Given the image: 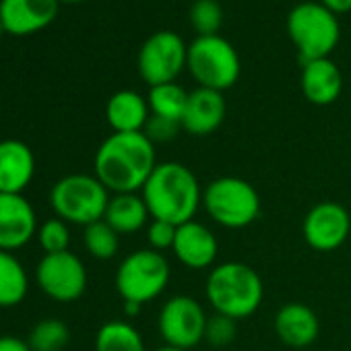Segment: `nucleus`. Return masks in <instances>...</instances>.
<instances>
[{
  "instance_id": "c85d7f7f",
  "label": "nucleus",
  "mask_w": 351,
  "mask_h": 351,
  "mask_svg": "<svg viewBox=\"0 0 351 351\" xmlns=\"http://www.w3.org/2000/svg\"><path fill=\"white\" fill-rule=\"evenodd\" d=\"M238 320L223 316V314H211L207 318V326H205V341L213 347H228L230 343H234L236 335H238Z\"/></svg>"
},
{
  "instance_id": "20e7f679",
  "label": "nucleus",
  "mask_w": 351,
  "mask_h": 351,
  "mask_svg": "<svg viewBox=\"0 0 351 351\" xmlns=\"http://www.w3.org/2000/svg\"><path fill=\"white\" fill-rule=\"evenodd\" d=\"M110 191L89 173H69L50 191V205L58 219L73 226L101 221L110 203Z\"/></svg>"
},
{
  "instance_id": "1a4fd4ad",
  "label": "nucleus",
  "mask_w": 351,
  "mask_h": 351,
  "mask_svg": "<svg viewBox=\"0 0 351 351\" xmlns=\"http://www.w3.org/2000/svg\"><path fill=\"white\" fill-rule=\"evenodd\" d=\"M207 312L193 295H171L159 310L157 328L165 345L176 349H193L205 341Z\"/></svg>"
},
{
  "instance_id": "423d86ee",
  "label": "nucleus",
  "mask_w": 351,
  "mask_h": 351,
  "mask_svg": "<svg viewBox=\"0 0 351 351\" xmlns=\"http://www.w3.org/2000/svg\"><path fill=\"white\" fill-rule=\"evenodd\" d=\"M203 209L221 228L242 230L261 215L256 189L238 176H221L203 189Z\"/></svg>"
},
{
  "instance_id": "7c9ffc66",
  "label": "nucleus",
  "mask_w": 351,
  "mask_h": 351,
  "mask_svg": "<svg viewBox=\"0 0 351 351\" xmlns=\"http://www.w3.org/2000/svg\"><path fill=\"white\" fill-rule=\"evenodd\" d=\"M145 230H147V242H149V248H151V250L163 252V250H167V248H169V250L173 248L176 230H178V226L167 223V221H161V219H151L149 226H147Z\"/></svg>"
},
{
  "instance_id": "dca6fc26",
  "label": "nucleus",
  "mask_w": 351,
  "mask_h": 351,
  "mask_svg": "<svg viewBox=\"0 0 351 351\" xmlns=\"http://www.w3.org/2000/svg\"><path fill=\"white\" fill-rule=\"evenodd\" d=\"M36 176V157L27 143L0 141V193L23 195Z\"/></svg>"
},
{
  "instance_id": "6ab92c4d",
  "label": "nucleus",
  "mask_w": 351,
  "mask_h": 351,
  "mask_svg": "<svg viewBox=\"0 0 351 351\" xmlns=\"http://www.w3.org/2000/svg\"><path fill=\"white\" fill-rule=\"evenodd\" d=\"M302 93L314 106H330L339 99L343 89V77L337 64L328 58L302 64Z\"/></svg>"
},
{
  "instance_id": "b1692460",
  "label": "nucleus",
  "mask_w": 351,
  "mask_h": 351,
  "mask_svg": "<svg viewBox=\"0 0 351 351\" xmlns=\"http://www.w3.org/2000/svg\"><path fill=\"white\" fill-rule=\"evenodd\" d=\"M186 101H189V91H184V87H180L178 83L155 85L149 89L147 95V104L153 116L169 118L176 122L182 120Z\"/></svg>"
},
{
  "instance_id": "4468645a",
  "label": "nucleus",
  "mask_w": 351,
  "mask_h": 351,
  "mask_svg": "<svg viewBox=\"0 0 351 351\" xmlns=\"http://www.w3.org/2000/svg\"><path fill=\"white\" fill-rule=\"evenodd\" d=\"M171 252L191 271H203L215 265L219 242L215 234L201 221L193 219L176 230V240Z\"/></svg>"
},
{
  "instance_id": "393cba45",
  "label": "nucleus",
  "mask_w": 351,
  "mask_h": 351,
  "mask_svg": "<svg viewBox=\"0 0 351 351\" xmlns=\"http://www.w3.org/2000/svg\"><path fill=\"white\" fill-rule=\"evenodd\" d=\"M71 341L69 326L58 318H44L40 320L29 332V347L32 351H62Z\"/></svg>"
},
{
  "instance_id": "2eb2a0df",
  "label": "nucleus",
  "mask_w": 351,
  "mask_h": 351,
  "mask_svg": "<svg viewBox=\"0 0 351 351\" xmlns=\"http://www.w3.org/2000/svg\"><path fill=\"white\" fill-rule=\"evenodd\" d=\"M58 15V0H0V21L11 36H32Z\"/></svg>"
},
{
  "instance_id": "a211bd4d",
  "label": "nucleus",
  "mask_w": 351,
  "mask_h": 351,
  "mask_svg": "<svg viewBox=\"0 0 351 351\" xmlns=\"http://www.w3.org/2000/svg\"><path fill=\"white\" fill-rule=\"evenodd\" d=\"M273 324L279 341L293 349L310 347L320 332V322L316 312L300 302H289L281 306L275 314Z\"/></svg>"
},
{
  "instance_id": "f03ea898",
  "label": "nucleus",
  "mask_w": 351,
  "mask_h": 351,
  "mask_svg": "<svg viewBox=\"0 0 351 351\" xmlns=\"http://www.w3.org/2000/svg\"><path fill=\"white\" fill-rule=\"evenodd\" d=\"M141 197L151 213V219H161L173 226L193 221L203 205V191L195 171L180 161L157 163Z\"/></svg>"
},
{
  "instance_id": "412c9836",
  "label": "nucleus",
  "mask_w": 351,
  "mask_h": 351,
  "mask_svg": "<svg viewBox=\"0 0 351 351\" xmlns=\"http://www.w3.org/2000/svg\"><path fill=\"white\" fill-rule=\"evenodd\" d=\"M149 217L151 213L138 193H122L110 197L104 221L122 236V234H136L143 228H147Z\"/></svg>"
},
{
  "instance_id": "0eeeda50",
  "label": "nucleus",
  "mask_w": 351,
  "mask_h": 351,
  "mask_svg": "<svg viewBox=\"0 0 351 351\" xmlns=\"http://www.w3.org/2000/svg\"><path fill=\"white\" fill-rule=\"evenodd\" d=\"M186 69L199 87L226 91L240 79V56L221 36H197L186 54Z\"/></svg>"
},
{
  "instance_id": "f704fd0d",
  "label": "nucleus",
  "mask_w": 351,
  "mask_h": 351,
  "mask_svg": "<svg viewBox=\"0 0 351 351\" xmlns=\"http://www.w3.org/2000/svg\"><path fill=\"white\" fill-rule=\"evenodd\" d=\"M155 351H184V349H176V347H169V345H163V347H157Z\"/></svg>"
},
{
  "instance_id": "bb28decb",
  "label": "nucleus",
  "mask_w": 351,
  "mask_h": 351,
  "mask_svg": "<svg viewBox=\"0 0 351 351\" xmlns=\"http://www.w3.org/2000/svg\"><path fill=\"white\" fill-rule=\"evenodd\" d=\"M223 11L217 0H195L191 9V23L199 36H219Z\"/></svg>"
},
{
  "instance_id": "7ed1b4c3",
  "label": "nucleus",
  "mask_w": 351,
  "mask_h": 351,
  "mask_svg": "<svg viewBox=\"0 0 351 351\" xmlns=\"http://www.w3.org/2000/svg\"><path fill=\"white\" fill-rule=\"evenodd\" d=\"M205 295L217 314L244 320L261 308L265 285L250 265L230 261L211 269L205 283Z\"/></svg>"
},
{
  "instance_id": "aec40b11",
  "label": "nucleus",
  "mask_w": 351,
  "mask_h": 351,
  "mask_svg": "<svg viewBox=\"0 0 351 351\" xmlns=\"http://www.w3.org/2000/svg\"><path fill=\"white\" fill-rule=\"evenodd\" d=\"M149 116L147 99L130 89L114 93L106 106V118L114 132H143Z\"/></svg>"
},
{
  "instance_id": "39448f33",
  "label": "nucleus",
  "mask_w": 351,
  "mask_h": 351,
  "mask_svg": "<svg viewBox=\"0 0 351 351\" xmlns=\"http://www.w3.org/2000/svg\"><path fill=\"white\" fill-rule=\"evenodd\" d=\"M287 34L302 64L328 58L341 38L337 15L322 7V3L295 5L287 15Z\"/></svg>"
},
{
  "instance_id": "cd10ccee",
  "label": "nucleus",
  "mask_w": 351,
  "mask_h": 351,
  "mask_svg": "<svg viewBox=\"0 0 351 351\" xmlns=\"http://www.w3.org/2000/svg\"><path fill=\"white\" fill-rule=\"evenodd\" d=\"M38 242L44 250V254H56V252H66L71 246V230L69 223L52 217L48 221H44L38 228Z\"/></svg>"
},
{
  "instance_id": "5701e85b",
  "label": "nucleus",
  "mask_w": 351,
  "mask_h": 351,
  "mask_svg": "<svg viewBox=\"0 0 351 351\" xmlns=\"http://www.w3.org/2000/svg\"><path fill=\"white\" fill-rule=\"evenodd\" d=\"M95 351H147L136 326L126 320H110L95 335Z\"/></svg>"
},
{
  "instance_id": "72a5a7b5",
  "label": "nucleus",
  "mask_w": 351,
  "mask_h": 351,
  "mask_svg": "<svg viewBox=\"0 0 351 351\" xmlns=\"http://www.w3.org/2000/svg\"><path fill=\"white\" fill-rule=\"evenodd\" d=\"M141 304H136V302H124V314L126 316H136L138 312H141Z\"/></svg>"
},
{
  "instance_id": "f8f14e48",
  "label": "nucleus",
  "mask_w": 351,
  "mask_h": 351,
  "mask_svg": "<svg viewBox=\"0 0 351 351\" xmlns=\"http://www.w3.org/2000/svg\"><path fill=\"white\" fill-rule=\"evenodd\" d=\"M302 234L312 250L332 252L347 242L351 234V215L343 205L322 201L306 213Z\"/></svg>"
},
{
  "instance_id": "f257e3e1",
  "label": "nucleus",
  "mask_w": 351,
  "mask_h": 351,
  "mask_svg": "<svg viewBox=\"0 0 351 351\" xmlns=\"http://www.w3.org/2000/svg\"><path fill=\"white\" fill-rule=\"evenodd\" d=\"M155 167V145L143 132L110 134L93 159V176L112 195L141 193Z\"/></svg>"
},
{
  "instance_id": "6e6552de",
  "label": "nucleus",
  "mask_w": 351,
  "mask_h": 351,
  "mask_svg": "<svg viewBox=\"0 0 351 351\" xmlns=\"http://www.w3.org/2000/svg\"><path fill=\"white\" fill-rule=\"evenodd\" d=\"M171 269L163 252L143 248L130 252L116 271V291L122 302H136L145 306L147 302L159 298L167 287Z\"/></svg>"
},
{
  "instance_id": "9d476101",
  "label": "nucleus",
  "mask_w": 351,
  "mask_h": 351,
  "mask_svg": "<svg viewBox=\"0 0 351 351\" xmlns=\"http://www.w3.org/2000/svg\"><path fill=\"white\" fill-rule=\"evenodd\" d=\"M186 54L189 46H184L178 34L157 32L143 44L138 52V75L149 87L176 83L186 66Z\"/></svg>"
},
{
  "instance_id": "a878e982",
  "label": "nucleus",
  "mask_w": 351,
  "mask_h": 351,
  "mask_svg": "<svg viewBox=\"0 0 351 351\" xmlns=\"http://www.w3.org/2000/svg\"><path fill=\"white\" fill-rule=\"evenodd\" d=\"M83 244H85V250L93 258H97V261H110V258H114L118 254L120 234L101 219V221H95V223H91V226L85 228V232H83Z\"/></svg>"
},
{
  "instance_id": "473e14b6",
  "label": "nucleus",
  "mask_w": 351,
  "mask_h": 351,
  "mask_svg": "<svg viewBox=\"0 0 351 351\" xmlns=\"http://www.w3.org/2000/svg\"><path fill=\"white\" fill-rule=\"evenodd\" d=\"M322 7H326L335 15H343L351 11V0H322Z\"/></svg>"
},
{
  "instance_id": "ddd939ff",
  "label": "nucleus",
  "mask_w": 351,
  "mask_h": 351,
  "mask_svg": "<svg viewBox=\"0 0 351 351\" xmlns=\"http://www.w3.org/2000/svg\"><path fill=\"white\" fill-rule=\"evenodd\" d=\"M36 209L23 195L0 193V250L13 252L38 236Z\"/></svg>"
},
{
  "instance_id": "f3484780",
  "label": "nucleus",
  "mask_w": 351,
  "mask_h": 351,
  "mask_svg": "<svg viewBox=\"0 0 351 351\" xmlns=\"http://www.w3.org/2000/svg\"><path fill=\"white\" fill-rule=\"evenodd\" d=\"M226 120V99L221 91L199 87L189 93V101L182 114V130L193 136H207L215 132Z\"/></svg>"
},
{
  "instance_id": "c9c22d12",
  "label": "nucleus",
  "mask_w": 351,
  "mask_h": 351,
  "mask_svg": "<svg viewBox=\"0 0 351 351\" xmlns=\"http://www.w3.org/2000/svg\"><path fill=\"white\" fill-rule=\"evenodd\" d=\"M58 3H83V0H58Z\"/></svg>"
},
{
  "instance_id": "2f4dec72",
  "label": "nucleus",
  "mask_w": 351,
  "mask_h": 351,
  "mask_svg": "<svg viewBox=\"0 0 351 351\" xmlns=\"http://www.w3.org/2000/svg\"><path fill=\"white\" fill-rule=\"evenodd\" d=\"M0 351H32V347L27 341H23L19 337L3 335L0 337Z\"/></svg>"
},
{
  "instance_id": "4be33fe9",
  "label": "nucleus",
  "mask_w": 351,
  "mask_h": 351,
  "mask_svg": "<svg viewBox=\"0 0 351 351\" xmlns=\"http://www.w3.org/2000/svg\"><path fill=\"white\" fill-rule=\"evenodd\" d=\"M29 291V277L23 263L13 254L0 250V308L19 306Z\"/></svg>"
},
{
  "instance_id": "c756f323",
  "label": "nucleus",
  "mask_w": 351,
  "mask_h": 351,
  "mask_svg": "<svg viewBox=\"0 0 351 351\" xmlns=\"http://www.w3.org/2000/svg\"><path fill=\"white\" fill-rule=\"evenodd\" d=\"M180 130H182L180 122L151 114L147 124H145V128H143V134L155 145V143H169V141H173L176 136H178Z\"/></svg>"
},
{
  "instance_id": "9b49d317",
  "label": "nucleus",
  "mask_w": 351,
  "mask_h": 351,
  "mask_svg": "<svg viewBox=\"0 0 351 351\" xmlns=\"http://www.w3.org/2000/svg\"><path fill=\"white\" fill-rule=\"evenodd\" d=\"M36 283L50 300L71 304L87 289V269L71 250L44 254L36 267Z\"/></svg>"
},
{
  "instance_id": "e433bc0d",
  "label": "nucleus",
  "mask_w": 351,
  "mask_h": 351,
  "mask_svg": "<svg viewBox=\"0 0 351 351\" xmlns=\"http://www.w3.org/2000/svg\"><path fill=\"white\" fill-rule=\"evenodd\" d=\"M5 34V27H3V21H0V36H3Z\"/></svg>"
}]
</instances>
